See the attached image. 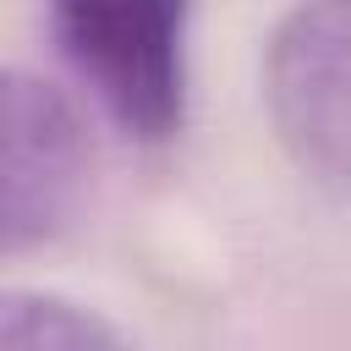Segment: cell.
<instances>
[{
	"instance_id": "cell-1",
	"label": "cell",
	"mask_w": 351,
	"mask_h": 351,
	"mask_svg": "<svg viewBox=\"0 0 351 351\" xmlns=\"http://www.w3.org/2000/svg\"><path fill=\"white\" fill-rule=\"evenodd\" d=\"M186 27L192 0H49L66 66L137 143H165L186 121Z\"/></svg>"
},
{
	"instance_id": "cell-2",
	"label": "cell",
	"mask_w": 351,
	"mask_h": 351,
	"mask_svg": "<svg viewBox=\"0 0 351 351\" xmlns=\"http://www.w3.org/2000/svg\"><path fill=\"white\" fill-rule=\"evenodd\" d=\"M263 110L285 159L351 203V0H296L263 44Z\"/></svg>"
},
{
	"instance_id": "cell-3",
	"label": "cell",
	"mask_w": 351,
	"mask_h": 351,
	"mask_svg": "<svg viewBox=\"0 0 351 351\" xmlns=\"http://www.w3.org/2000/svg\"><path fill=\"white\" fill-rule=\"evenodd\" d=\"M88 132L71 99L33 77L5 71V110H0V236L5 252L49 241L88 186Z\"/></svg>"
},
{
	"instance_id": "cell-4",
	"label": "cell",
	"mask_w": 351,
	"mask_h": 351,
	"mask_svg": "<svg viewBox=\"0 0 351 351\" xmlns=\"http://www.w3.org/2000/svg\"><path fill=\"white\" fill-rule=\"evenodd\" d=\"M0 346L5 351H99V346H121V329L71 296L5 291L0 296Z\"/></svg>"
}]
</instances>
